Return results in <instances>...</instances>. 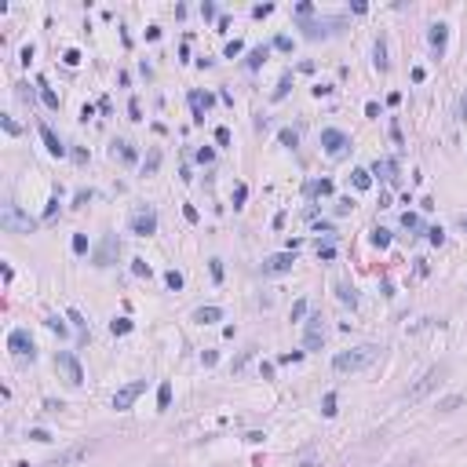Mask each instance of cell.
Instances as JSON below:
<instances>
[{
  "instance_id": "cell-33",
  "label": "cell",
  "mask_w": 467,
  "mask_h": 467,
  "mask_svg": "<svg viewBox=\"0 0 467 467\" xmlns=\"http://www.w3.org/2000/svg\"><path fill=\"white\" fill-rule=\"evenodd\" d=\"M73 252H77V256L88 252V237H84V234H73Z\"/></svg>"
},
{
  "instance_id": "cell-24",
  "label": "cell",
  "mask_w": 467,
  "mask_h": 467,
  "mask_svg": "<svg viewBox=\"0 0 467 467\" xmlns=\"http://www.w3.org/2000/svg\"><path fill=\"white\" fill-rule=\"evenodd\" d=\"M110 332H114V336L132 332V321H128V317H114V321H110Z\"/></svg>"
},
{
  "instance_id": "cell-21",
  "label": "cell",
  "mask_w": 467,
  "mask_h": 467,
  "mask_svg": "<svg viewBox=\"0 0 467 467\" xmlns=\"http://www.w3.org/2000/svg\"><path fill=\"white\" fill-rule=\"evenodd\" d=\"M354 186H358V190H369V186H372V172H369V168H354Z\"/></svg>"
},
{
  "instance_id": "cell-30",
  "label": "cell",
  "mask_w": 467,
  "mask_h": 467,
  "mask_svg": "<svg viewBox=\"0 0 467 467\" xmlns=\"http://www.w3.org/2000/svg\"><path fill=\"white\" fill-rule=\"evenodd\" d=\"M40 99H44V106H48V110H59V95H55L51 88H44V91H40Z\"/></svg>"
},
{
  "instance_id": "cell-1",
  "label": "cell",
  "mask_w": 467,
  "mask_h": 467,
  "mask_svg": "<svg viewBox=\"0 0 467 467\" xmlns=\"http://www.w3.org/2000/svg\"><path fill=\"white\" fill-rule=\"evenodd\" d=\"M376 358H380V347L365 343V347H354V350H340L332 358V369L336 372H361V369H369Z\"/></svg>"
},
{
  "instance_id": "cell-59",
  "label": "cell",
  "mask_w": 467,
  "mask_h": 467,
  "mask_svg": "<svg viewBox=\"0 0 467 467\" xmlns=\"http://www.w3.org/2000/svg\"><path fill=\"white\" fill-rule=\"evenodd\" d=\"M18 467H30V464H18Z\"/></svg>"
},
{
  "instance_id": "cell-40",
  "label": "cell",
  "mask_w": 467,
  "mask_h": 467,
  "mask_svg": "<svg viewBox=\"0 0 467 467\" xmlns=\"http://www.w3.org/2000/svg\"><path fill=\"white\" fill-rule=\"evenodd\" d=\"M62 62H66V66H77V62H80V51H77V48H70L66 55H62Z\"/></svg>"
},
{
  "instance_id": "cell-55",
  "label": "cell",
  "mask_w": 467,
  "mask_h": 467,
  "mask_svg": "<svg viewBox=\"0 0 467 467\" xmlns=\"http://www.w3.org/2000/svg\"><path fill=\"white\" fill-rule=\"evenodd\" d=\"M212 277H216V281L223 277V263H219V259H212Z\"/></svg>"
},
{
  "instance_id": "cell-50",
  "label": "cell",
  "mask_w": 467,
  "mask_h": 467,
  "mask_svg": "<svg viewBox=\"0 0 467 467\" xmlns=\"http://www.w3.org/2000/svg\"><path fill=\"white\" fill-rule=\"evenodd\" d=\"M201 15H204V18H216V4H212V0H204V4H201Z\"/></svg>"
},
{
  "instance_id": "cell-52",
  "label": "cell",
  "mask_w": 467,
  "mask_h": 467,
  "mask_svg": "<svg viewBox=\"0 0 467 467\" xmlns=\"http://www.w3.org/2000/svg\"><path fill=\"white\" fill-rule=\"evenodd\" d=\"M245 197H248V190H245V186H237V190H234V204H245Z\"/></svg>"
},
{
  "instance_id": "cell-17",
  "label": "cell",
  "mask_w": 467,
  "mask_h": 467,
  "mask_svg": "<svg viewBox=\"0 0 467 467\" xmlns=\"http://www.w3.org/2000/svg\"><path fill=\"white\" fill-rule=\"evenodd\" d=\"M445 37H449V26H445V22H434V26H431V48H434L438 55L445 51Z\"/></svg>"
},
{
  "instance_id": "cell-3",
  "label": "cell",
  "mask_w": 467,
  "mask_h": 467,
  "mask_svg": "<svg viewBox=\"0 0 467 467\" xmlns=\"http://www.w3.org/2000/svg\"><path fill=\"white\" fill-rule=\"evenodd\" d=\"M0 227L7 234H30L37 227V219H30L18 204H4V212H0Z\"/></svg>"
},
{
  "instance_id": "cell-54",
  "label": "cell",
  "mask_w": 467,
  "mask_h": 467,
  "mask_svg": "<svg viewBox=\"0 0 467 467\" xmlns=\"http://www.w3.org/2000/svg\"><path fill=\"white\" fill-rule=\"evenodd\" d=\"M4 132H11V135H18V124H15L11 117H4Z\"/></svg>"
},
{
  "instance_id": "cell-15",
  "label": "cell",
  "mask_w": 467,
  "mask_h": 467,
  "mask_svg": "<svg viewBox=\"0 0 467 467\" xmlns=\"http://www.w3.org/2000/svg\"><path fill=\"white\" fill-rule=\"evenodd\" d=\"M303 194H307V197H329V194H332V179H314V183H307Z\"/></svg>"
},
{
  "instance_id": "cell-48",
  "label": "cell",
  "mask_w": 467,
  "mask_h": 467,
  "mask_svg": "<svg viewBox=\"0 0 467 467\" xmlns=\"http://www.w3.org/2000/svg\"><path fill=\"white\" fill-rule=\"evenodd\" d=\"M212 157H216V154H212L208 146H201V150H197V161H201V164H212Z\"/></svg>"
},
{
  "instance_id": "cell-39",
  "label": "cell",
  "mask_w": 467,
  "mask_h": 467,
  "mask_svg": "<svg viewBox=\"0 0 467 467\" xmlns=\"http://www.w3.org/2000/svg\"><path fill=\"white\" fill-rule=\"evenodd\" d=\"M303 358V350H292V354H281V358H277V365H292V361H300Z\"/></svg>"
},
{
  "instance_id": "cell-31",
  "label": "cell",
  "mask_w": 467,
  "mask_h": 467,
  "mask_svg": "<svg viewBox=\"0 0 467 467\" xmlns=\"http://www.w3.org/2000/svg\"><path fill=\"white\" fill-rule=\"evenodd\" d=\"M277 139H281L285 146H292V150H296V143H300V135H296L292 128H281V135H277Z\"/></svg>"
},
{
  "instance_id": "cell-47",
  "label": "cell",
  "mask_w": 467,
  "mask_h": 467,
  "mask_svg": "<svg viewBox=\"0 0 467 467\" xmlns=\"http://www.w3.org/2000/svg\"><path fill=\"white\" fill-rule=\"evenodd\" d=\"M241 48H245L241 40H230V44H227V59H234V55H241Z\"/></svg>"
},
{
  "instance_id": "cell-14",
  "label": "cell",
  "mask_w": 467,
  "mask_h": 467,
  "mask_svg": "<svg viewBox=\"0 0 467 467\" xmlns=\"http://www.w3.org/2000/svg\"><path fill=\"white\" fill-rule=\"evenodd\" d=\"M40 139H44V146H48V154H55V157H62L66 154V146H62V139L51 132L48 124H40Z\"/></svg>"
},
{
  "instance_id": "cell-16",
  "label": "cell",
  "mask_w": 467,
  "mask_h": 467,
  "mask_svg": "<svg viewBox=\"0 0 467 467\" xmlns=\"http://www.w3.org/2000/svg\"><path fill=\"white\" fill-rule=\"evenodd\" d=\"M372 175H384V179H390V183H394V179H398V161H390V157L376 161V164H372Z\"/></svg>"
},
{
  "instance_id": "cell-44",
  "label": "cell",
  "mask_w": 467,
  "mask_h": 467,
  "mask_svg": "<svg viewBox=\"0 0 467 467\" xmlns=\"http://www.w3.org/2000/svg\"><path fill=\"white\" fill-rule=\"evenodd\" d=\"M30 438H33V442H51V434L44 431V427H33V431H30Z\"/></svg>"
},
{
  "instance_id": "cell-36",
  "label": "cell",
  "mask_w": 467,
  "mask_h": 467,
  "mask_svg": "<svg viewBox=\"0 0 467 467\" xmlns=\"http://www.w3.org/2000/svg\"><path fill=\"white\" fill-rule=\"evenodd\" d=\"M128 117H132V120H143V106H139V99L128 102Z\"/></svg>"
},
{
  "instance_id": "cell-13",
  "label": "cell",
  "mask_w": 467,
  "mask_h": 467,
  "mask_svg": "<svg viewBox=\"0 0 467 467\" xmlns=\"http://www.w3.org/2000/svg\"><path fill=\"white\" fill-rule=\"evenodd\" d=\"M88 456V445H77V449H66V453H59V456H51L48 464H40V467H66V464H77Z\"/></svg>"
},
{
  "instance_id": "cell-22",
  "label": "cell",
  "mask_w": 467,
  "mask_h": 467,
  "mask_svg": "<svg viewBox=\"0 0 467 467\" xmlns=\"http://www.w3.org/2000/svg\"><path fill=\"white\" fill-rule=\"evenodd\" d=\"M464 394H449V398H442V401H438V413H453V409H460L464 405Z\"/></svg>"
},
{
  "instance_id": "cell-6",
  "label": "cell",
  "mask_w": 467,
  "mask_h": 467,
  "mask_svg": "<svg viewBox=\"0 0 467 467\" xmlns=\"http://www.w3.org/2000/svg\"><path fill=\"white\" fill-rule=\"evenodd\" d=\"M350 146V139L340 132V128H321V150L329 157H343V150Z\"/></svg>"
},
{
  "instance_id": "cell-18",
  "label": "cell",
  "mask_w": 467,
  "mask_h": 467,
  "mask_svg": "<svg viewBox=\"0 0 467 467\" xmlns=\"http://www.w3.org/2000/svg\"><path fill=\"white\" fill-rule=\"evenodd\" d=\"M208 95H201V91H190V106H194V120H197V124H201V120H204V110H208Z\"/></svg>"
},
{
  "instance_id": "cell-19",
  "label": "cell",
  "mask_w": 467,
  "mask_h": 467,
  "mask_svg": "<svg viewBox=\"0 0 467 467\" xmlns=\"http://www.w3.org/2000/svg\"><path fill=\"white\" fill-rule=\"evenodd\" d=\"M223 311L219 307H201V311H194V321H201V325H212V321H219Z\"/></svg>"
},
{
  "instance_id": "cell-46",
  "label": "cell",
  "mask_w": 467,
  "mask_h": 467,
  "mask_svg": "<svg viewBox=\"0 0 467 467\" xmlns=\"http://www.w3.org/2000/svg\"><path fill=\"white\" fill-rule=\"evenodd\" d=\"M48 329H51V332H59V336H66V325H62L59 317H48Z\"/></svg>"
},
{
  "instance_id": "cell-34",
  "label": "cell",
  "mask_w": 467,
  "mask_h": 467,
  "mask_svg": "<svg viewBox=\"0 0 467 467\" xmlns=\"http://www.w3.org/2000/svg\"><path fill=\"white\" fill-rule=\"evenodd\" d=\"M401 227H405V230H420V216L405 212V216H401Z\"/></svg>"
},
{
  "instance_id": "cell-28",
  "label": "cell",
  "mask_w": 467,
  "mask_h": 467,
  "mask_svg": "<svg viewBox=\"0 0 467 467\" xmlns=\"http://www.w3.org/2000/svg\"><path fill=\"white\" fill-rule=\"evenodd\" d=\"M321 413H325V416H336V394H332V390L321 398Z\"/></svg>"
},
{
  "instance_id": "cell-38",
  "label": "cell",
  "mask_w": 467,
  "mask_h": 467,
  "mask_svg": "<svg viewBox=\"0 0 467 467\" xmlns=\"http://www.w3.org/2000/svg\"><path fill=\"white\" fill-rule=\"evenodd\" d=\"M303 314H307V300H296L292 303V321H300Z\"/></svg>"
},
{
  "instance_id": "cell-53",
  "label": "cell",
  "mask_w": 467,
  "mask_h": 467,
  "mask_svg": "<svg viewBox=\"0 0 467 467\" xmlns=\"http://www.w3.org/2000/svg\"><path fill=\"white\" fill-rule=\"evenodd\" d=\"M270 11H274L270 4H259V7H252V15H256V18H263V15H270Z\"/></svg>"
},
{
  "instance_id": "cell-12",
  "label": "cell",
  "mask_w": 467,
  "mask_h": 467,
  "mask_svg": "<svg viewBox=\"0 0 467 467\" xmlns=\"http://www.w3.org/2000/svg\"><path fill=\"white\" fill-rule=\"evenodd\" d=\"M300 30H303V37H311V40H317V37H329L332 30H340V18H321V22H303Z\"/></svg>"
},
{
  "instance_id": "cell-43",
  "label": "cell",
  "mask_w": 467,
  "mask_h": 467,
  "mask_svg": "<svg viewBox=\"0 0 467 467\" xmlns=\"http://www.w3.org/2000/svg\"><path fill=\"white\" fill-rule=\"evenodd\" d=\"M427 237H431V245H442V241H445V230L434 227V230H427Z\"/></svg>"
},
{
  "instance_id": "cell-4",
  "label": "cell",
  "mask_w": 467,
  "mask_h": 467,
  "mask_svg": "<svg viewBox=\"0 0 467 467\" xmlns=\"http://www.w3.org/2000/svg\"><path fill=\"white\" fill-rule=\"evenodd\" d=\"M55 369L66 376L70 387H80V384H84V369H80V361L73 358L70 350H59V354H55Z\"/></svg>"
},
{
  "instance_id": "cell-8",
  "label": "cell",
  "mask_w": 467,
  "mask_h": 467,
  "mask_svg": "<svg viewBox=\"0 0 467 467\" xmlns=\"http://www.w3.org/2000/svg\"><path fill=\"white\" fill-rule=\"evenodd\" d=\"M321 343H325V317H321V314H311V317H307L303 347H307V350H321Z\"/></svg>"
},
{
  "instance_id": "cell-2",
  "label": "cell",
  "mask_w": 467,
  "mask_h": 467,
  "mask_svg": "<svg viewBox=\"0 0 467 467\" xmlns=\"http://www.w3.org/2000/svg\"><path fill=\"white\" fill-rule=\"evenodd\" d=\"M445 376H449V365H445V361H438V365H431V369L424 372V380H420L416 387H409V390H405V401H420V398L427 394V390H434L438 384H442Z\"/></svg>"
},
{
  "instance_id": "cell-56",
  "label": "cell",
  "mask_w": 467,
  "mask_h": 467,
  "mask_svg": "<svg viewBox=\"0 0 467 467\" xmlns=\"http://www.w3.org/2000/svg\"><path fill=\"white\" fill-rule=\"evenodd\" d=\"M460 114H464V117H467V95H464V99H460Z\"/></svg>"
},
{
  "instance_id": "cell-42",
  "label": "cell",
  "mask_w": 467,
  "mask_h": 467,
  "mask_svg": "<svg viewBox=\"0 0 467 467\" xmlns=\"http://www.w3.org/2000/svg\"><path fill=\"white\" fill-rule=\"evenodd\" d=\"M350 208H354V201H350V197H340V201H336V212H340V216H347Z\"/></svg>"
},
{
  "instance_id": "cell-37",
  "label": "cell",
  "mask_w": 467,
  "mask_h": 467,
  "mask_svg": "<svg viewBox=\"0 0 467 467\" xmlns=\"http://www.w3.org/2000/svg\"><path fill=\"white\" fill-rule=\"evenodd\" d=\"M132 274H135V277H150V267H146L143 259H135V263H132Z\"/></svg>"
},
{
  "instance_id": "cell-41",
  "label": "cell",
  "mask_w": 467,
  "mask_h": 467,
  "mask_svg": "<svg viewBox=\"0 0 467 467\" xmlns=\"http://www.w3.org/2000/svg\"><path fill=\"white\" fill-rule=\"evenodd\" d=\"M114 146H120V157H124V161H135V150H132V143H114Z\"/></svg>"
},
{
  "instance_id": "cell-25",
  "label": "cell",
  "mask_w": 467,
  "mask_h": 467,
  "mask_svg": "<svg viewBox=\"0 0 467 467\" xmlns=\"http://www.w3.org/2000/svg\"><path fill=\"white\" fill-rule=\"evenodd\" d=\"M372 245H376V248H387V245H390V230L376 227V230H372Z\"/></svg>"
},
{
  "instance_id": "cell-7",
  "label": "cell",
  "mask_w": 467,
  "mask_h": 467,
  "mask_svg": "<svg viewBox=\"0 0 467 467\" xmlns=\"http://www.w3.org/2000/svg\"><path fill=\"white\" fill-rule=\"evenodd\" d=\"M117 252H120V241L114 237V234H106V237L99 241V248L91 252V263H95V267H110L117 259Z\"/></svg>"
},
{
  "instance_id": "cell-29",
  "label": "cell",
  "mask_w": 467,
  "mask_h": 467,
  "mask_svg": "<svg viewBox=\"0 0 467 467\" xmlns=\"http://www.w3.org/2000/svg\"><path fill=\"white\" fill-rule=\"evenodd\" d=\"M164 281H168V288H175V292H179V288H183V274H179V270H168Z\"/></svg>"
},
{
  "instance_id": "cell-57",
  "label": "cell",
  "mask_w": 467,
  "mask_h": 467,
  "mask_svg": "<svg viewBox=\"0 0 467 467\" xmlns=\"http://www.w3.org/2000/svg\"><path fill=\"white\" fill-rule=\"evenodd\" d=\"M300 467H317V464H314V460H303V464H300Z\"/></svg>"
},
{
  "instance_id": "cell-27",
  "label": "cell",
  "mask_w": 467,
  "mask_h": 467,
  "mask_svg": "<svg viewBox=\"0 0 467 467\" xmlns=\"http://www.w3.org/2000/svg\"><path fill=\"white\" fill-rule=\"evenodd\" d=\"M340 300L347 303V307H354V303H358V292H354V288H350L347 281H343V285H340Z\"/></svg>"
},
{
  "instance_id": "cell-35",
  "label": "cell",
  "mask_w": 467,
  "mask_h": 467,
  "mask_svg": "<svg viewBox=\"0 0 467 467\" xmlns=\"http://www.w3.org/2000/svg\"><path fill=\"white\" fill-rule=\"evenodd\" d=\"M376 66H380V70H387V48H384V40L376 44Z\"/></svg>"
},
{
  "instance_id": "cell-5",
  "label": "cell",
  "mask_w": 467,
  "mask_h": 467,
  "mask_svg": "<svg viewBox=\"0 0 467 467\" xmlns=\"http://www.w3.org/2000/svg\"><path fill=\"white\" fill-rule=\"evenodd\" d=\"M128 227H132V234H139V237H150V234L157 230V212L143 204V208H135V212H132Z\"/></svg>"
},
{
  "instance_id": "cell-9",
  "label": "cell",
  "mask_w": 467,
  "mask_h": 467,
  "mask_svg": "<svg viewBox=\"0 0 467 467\" xmlns=\"http://www.w3.org/2000/svg\"><path fill=\"white\" fill-rule=\"evenodd\" d=\"M7 347H11L18 358H26V354H30L33 358V336H30V329H11V336H7Z\"/></svg>"
},
{
  "instance_id": "cell-32",
  "label": "cell",
  "mask_w": 467,
  "mask_h": 467,
  "mask_svg": "<svg viewBox=\"0 0 467 467\" xmlns=\"http://www.w3.org/2000/svg\"><path fill=\"white\" fill-rule=\"evenodd\" d=\"M288 88H292V77L285 73V77H281V84L274 88V99H285V95H288Z\"/></svg>"
},
{
  "instance_id": "cell-49",
  "label": "cell",
  "mask_w": 467,
  "mask_h": 467,
  "mask_svg": "<svg viewBox=\"0 0 467 467\" xmlns=\"http://www.w3.org/2000/svg\"><path fill=\"white\" fill-rule=\"evenodd\" d=\"M274 48H281V51H292V37H277V40H274Z\"/></svg>"
},
{
  "instance_id": "cell-20",
  "label": "cell",
  "mask_w": 467,
  "mask_h": 467,
  "mask_svg": "<svg viewBox=\"0 0 467 467\" xmlns=\"http://www.w3.org/2000/svg\"><path fill=\"white\" fill-rule=\"evenodd\" d=\"M267 55H270V48H267V44H259V48H252V55H248V70L263 66V62H267Z\"/></svg>"
},
{
  "instance_id": "cell-58",
  "label": "cell",
  "mask_w": 467,
  "mask_h": 467,
  "mask_svg": "<svg viewBox=\"0 0 467 467\" xmlns=\"http://www.w3.org/2000/svg\"><path fill=\"white\" fill-rule=\"evenodd\" d=\"M460 227H464V230H467V219H460Z\"/></svg>"
},
{
  "instance_id": "cell-23",
  "label": "cell",
  "mask_w": 467,
  "mask_h": 467,
  "mask_svg": "<svg viewBox=\"0 0 467 467\" xmlns=\"http://www.w3.org/2000/svg\"><path fill=\"white\" fill-rule=\"evenodd\" d=\"M172 405V384H161L157 387V409H168Z\"/></svg>"
},
{
  "instance_id": "cell-11",
  "label": "cell",
  "mask_w": 467,
  "mask_h": 467,
  "mask_svg": "<svg viewBox=\"0 0 467 467\" xmlns=\"http://www.w3.org/2000/svg\"><path fill=\"white\" fill-rule=\"evenodd\" d=\"M296 263V252H277V256H267L263 259V274H285V270H292Z\"/></svg>"
},
{
  "instance_id": "cell-26",
  "label": "cell",
  "mask_w": 467,
  "mask_h": 467,
  "mask_svg": "<svg viewBox=\"0 0 467 467\" xmlns=\"http://www.w3.org/2000/svg\"><path fill=\"white\" fill-rule=\"evenodd\" d=\"M157 164H161V150H150V157L143 161V172H146V175H154V172H157Z\"/></svg>"
},
{
  "instance_id": "cell-10",
  "label": "cell",
  "mask_w": 467,
  "mask_h": 467,
  "mask_svg": "<svg viewBox=\"0 0 467 467\" xmlns=\"http://www.w3.org/2000/svg\"><path fill=\"white\" fill-rule=\"evenodd\" d=\"M143 390H146V380H135V384L120 387L117 394H114V409H120V413H124V409H132V401L143 394Z\"/></svg>"
},
{
  "instance_id": "cell-51",
  "label": "cell",
  "mask_w": 467,
  "mask_h": 467,
  "mask_svg": "<svg viewBox=\"0 0 467 467\" xmlns=\"http://www.w3.org/2000/svg\"><path fill=\"white\" fill-rule=\"evenodd\" d=\"M317 256H321V259H332L336 248H332V245H317Z\"/></svg>"
},
{
  "instance_id": "cell-45",
  "label": "cell",
  "mask_w": 467,
  "mask_h": 467,
  "mask_svg": "<svg viewBox=\"0 0 467 467\" xmlns=\"http://www.w3.org/2000/svg\"><path fill=\"white\" fill-rule=\"evenodd\" d=\"M216 143L219 146H230V128H216Z\"/></svg>"
}]
</instances>
